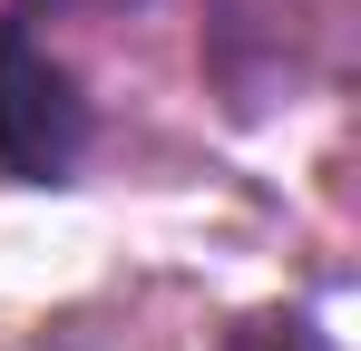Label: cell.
Returning <instances> with one entry per match:
<instances>
[{
    "label": "cell",
    "instance_id": "cell-1",
    "mask_svg": "<svg viewBox=\"0 0 361 351\" xmlns=\"http://www.w3.org/2000/svg\"><path fill=\"white\" fill-rule=\"evenodd\" d=\"M88 156V98L68 58L30 39V20H0V176L10 185H68Z\"/></svg>",
    "mask_w": 361,
    "mask_h": 351
},
{
    "label": "cell",
    "instance_id": "cell-3",
    "mask_svg": "<svg viewBox=\"0 0 361 351\" xmlns=\"http://www.w3.org/2000/svg\"><path fill=\"white\" fill-rule=\"evenodd\" d=\"M30 10H78V20H108V10H127V0H20V20Z\"/></svg>",
    "mask_w": 361,
    "mask_h": 351
},
{
    "label": "cell",
    "instance_id": "cell-2",
    "mask_svg": "<svg viewBox=\"0 0 361 351\" xmlns=\"http://www.w3.org/2000/svg\"><path fill=\"white\" fill-rule=\"evenodd\" d=\"M215 351H332V332H322L312 312H283V302H274V312H244Z\"/></svg>",
    "mask_w": 361,
    "mask_h": 351
}]
</instances>
